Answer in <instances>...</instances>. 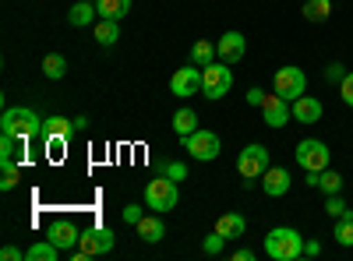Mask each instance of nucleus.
Returning a JSON list of instances; mask_svg holds the SVG:
<instances>
[{
    "label": "nucleus",
    "instance_id": "423d86ee",
    "mask_svg": "<svg viewBox=\"0 0 353 261\" xmlns=\"http://www.w3.org/2000/svg\"><path fill=\"white\" fill-rule=\"evenodd\" d=\"M181 145H184V152H191V159H198V163H212L219 152H223V141H219V134L216 131H194V134H188V138H181Z\"/></svg>",
    "mask_w": 353,
    "mask_h": 261
},
{
    "label": "nucleus",
    "instance_id": "4be33fe9",
    "mask_svg": "<svg viewBox=\"0 0 353 261\" xmlns=\"http://www.w3.org/2000/svg\"><path fill=\"white\" fill-rule=\"evenodd\" d=\"M173 131L181 134V138L194 134V131H198V113L188 109V106H184V109H176V113H173Z\"/></svg>",
    "mask_w": 353,
    "mask_h": 261
},
{
    "label": "nucleus",
    "instance_id": "a211bd4d",
    "mask_svg": "<svg viewBox=\"0 0 353 261\" xmlns=\"http://www.w3.org/2000/svg\"><path fill=\"white\" fill-rule=\"evenodd\" d=\"M99 18V11H96V4H88V0H78V4L68 11V21L74 25V28H85V25H92Z\"/></svg>",
    "mask_w": 353,
    "mask_h": 261
},
{
    "label": "nucleus",
    "instance_id": "4c0bfd02",
    "mask_svg": "<svg viewBox=\"0 0 353 261\" xmlns=\"http://www.w3.org/2000/svg\"><path fill=\"white\" fill-rule=\"evenodd\" d=\"M0 258H4V261H25V254L18 247H4V251H0Z\"/></svg>",
    "mask_w": 353,
    "mask_h": 261
},
{
    "label": "nucleus",
    "instance_id": "2eb2a0df",
    "mask_svg": "<svg viewBox=\"0 0 353 261\" xmlns=\"http://www.w3.org/2000/svg\"><path fill=\"white\" fill-rule=\"evenodd\" d=\"M293 121H301V124H314L321 121V103L314 96H301V99H293Z\"/></svg>",
    "mask_w": 353,
    "mask_h": 261
},
{
    "label": "nucleus",
    "instance_id": "58836bf2",
    "mask_svg": "<svg viewBox=\"0 0 353 261\" xmlns=\"http://www.w3.org/2000/svg\"><path fill=\"white\" fill-rule=\"evenodd\" d=\"M233 261H254V251H251V247H241V251H233Z\"/></svg>",
    "mask_w": 353,
    "mask_h": 261
},
{
    "label": "nucleus",
    "instance_id": "7c9ffc66",
    "mask_svg": "<svg viewBox=\"0 0 353 261\" xmlns=\"http://www.w3.org/2000/svg\"><path fill=\"white\" fill-rule=\"evenodd\" d=\"M18 177H21V173H18L14 159H11V163H4V180H0V187H4V191H11V187L18 184Z\"/></svg>",
    "mask_w": 353,
    "mask_h": 261
},
{
    "label": "nucleus",
    "instance_id": "0eeeda50",
    "mask_svg": "<svg viewBox=\"0 0 353 261\" xmlns=\"http://www.w3.org/2000/svg\"><path fill=\"white\" fill-rule=\"evenodd\" d=\"M297 163L304 166V173H321V169H329L332 152H329V145H325V141L304 138V141L297 145Z\"/></svg>",
    "mask_w": 353,
    "mask_h": 261
},
{
    "label": "nucleus",
    "instance_id": "cd10ccee",
    "mask_svg": "<svg viewBox=\"0 0 353 261\" xmlns=\"http://www.w3.org/2000/svg\"><path fill=\"white\" fill-rule=\"evenodd\" d=\"M318 187L325 191V194H339L343 191V177H339L336 169H321L318 173Z\"/></svg>",
    "mask_w": 353,
    "mask_h": 261
},
{
    "label": "nucleus",
    "instance_id": "6ab92c4d",
    "mask_svg": "<svg viewBox=\"0 0 353 261\" xmlns=\"http://www.w3.org/2000/svg\"><path fill=\"white\" fill-rule=\"evenodd\" d=\"M71 131H74V121H64V117H46L43 127H39L43 141L46 138H71Z\"/></svg>",
    "mask_w": 353,
    "mask_h": 261
},
{
    "label": "nucleus",
    "instance_id": "bb28decb",
    "mask_svg": "<svg viewBox=\"0 0 353 261\" xmlns=\"http://www.w3.org/2000/svg\"><path fill=\"white\" fill-rule=\"evenodd\" d=\"M336 240L343 244V247H353V212L346 209L343 216H339V222H336Z\"/></svg>",
    "mask_w": 353,
    "mask_h": 261
},
{
    "label": "nucleus",
    "instance_id": "b1692460",
    "mask_svg": "<svg viewBox=\"0 0 353 261\" xmlns=\"http://www.w3.org/2000/svg\"><path fill=\"white\" fill-rule=\"evenodd\" d=\"M43 74H46L50 81H61V78L68 74V61H64L61 53H46V56H43Z\"/></svg>",
    "mask_w": 353,
    "mask_h": 261
},
{
    "label": "nucleus",
    "instance_id": "c9c22d12",
    "mask_svg": "<svg viewBox=\"0 0 353 261\" xmlns=\"http://www.w3.org/2000/svg\"><path fill=\"white\" fill-rule=\"evenodd\" d=\"M64 141L68 138H46V152L57 159V156H64Z\"/></svg>",
    "mask_w": 353,
    "mask_h": 261
},
{
    "label": "nucleus",
    "instance_id": "e433bc0d",
    "mask_svg": "<svg viewBox=\"0 0 353 261\" xmlns=\"http://www.w3.org/2000/svg\"><path fill=\"white\" fill-rule=\"evenodd\" d=\"M141 216H145V212H141L138 205H128V209H124V222H128V226H138Z\"/></svg>",
    "mask_w": 353,
    "mask_h": 261
},
{
    "label": "nucleus",
    "instance_id": "4468645a",
    "mask_svg": "<svg viewBox=\"0 0 353 261\" xmlns=\"http://www.w3.org/2000/svg\"><path fill=\"white\" fill-rule=\"evenodd\" d=\"M261 191L269 194V198H283L290 191V173L283 166H276V169L269 166V169L261 173Z\"/></svg>",
    "mask_w": 353,
    "mask_h": 261
},
{
    "label": "nucleus",
    "instance_id": "9b49d317",
    "mask_svg": "<svg viewBox=\"0 0 353 261\" xmlns=\"http://www.w3.org/2000/svg\"><path fill=\"white\" fill-rule=\"evenodd\" d=\"M261 117H265V124H269V127H286V121L293 117L290 99H283L279 92L265 96V103H261Z\"/></svg>",
    "mask_w": 353,
    "mask_h": 261
},
{
    "label": "nucleus",
    "instance_id": "9d476101",
    "mask_svg": "<svg viewBox=\"0 0 353 261\" xmlns=\"http://www.w3.org/2000/svg\"><path fill=\"white\" fill-rule=\"evenodd\" d=\"M170 92H173L176 99L198 96V92H201V67H198V64H188V67H181V71H173Z\"/></svg>",
    "mask_w": 353,
    "mask_h": 261
},
{
    "label": "nucleus",
    "instance_id": "f3484780",
    "mask_svg": "<svg viewBox=\"0 0 353 261\" xmlns=\"http://www.w3.org/2000/svg\"><path fill=\"white\" fill-rule=\"evenodd\" d=\"M216 229H219V233H223L226 240H237V237H244V233H248V219H244L241 212H226V216H219Z\"/></svg>",
    "mask_w": 353,
    "mask_h": 261
},
{
    "label": "nucleus",
    "instance_id": "412c9836",
    "mask_svg": "<svg viewBox=\"0 0 353 261\" xmlns=\"http://www.w3.org/2000/svg\"><path fill=\"white\" fill-rule=\"evenodd\" d=\"M212 61H219L216 43H209V39H198V43L191 46V64H198V67H209Z\"/></svg>",
    "mask_w": 353,
    "mask_h": 261
},
{
    "label": "nucleus",
    "instance_id": "f03ea898",
    "mask_svg": "<svg viewBox=\"0 0 353 261\" xmlns=\"http://www.w3.org/2000/svg\"><path fill=\"white\" fill-rule=\"evenodd\" d=\"M39 127H43L39 113L28 109V106H8L4 117H0V131H4V134H14L21 145L32 138V134H39Z\"/></svg>",
    "mask_w": 353,
    "mask_h": 261
},
{
    "label": "nucleus",
    "instance_id": "ddd939ff",
    "mask_svg": "<svg viewBox=\"0 0 353 261\" xmlns=\"http://www.w3.org/2000/svg\"><path fill=\"white\" fill-rule=\"evenodd\" d=\"M78 237H81V229L74 226V222H50V233H46V240H53L61 251H71V247H78Z\"/></svg>",
    "mask_w": 353,
    "mask_h": 261
},
{
    "label": "nucleus",
    "instance_id": "a878e982",
    "mask_svg": "<svg viewBox=\"0 0 353 261\" xmlns=\"http://www.w3.org/2000/svg\"><path fill=\"white\" fill-rule=\"evenodd\" d=\"M96 39H99L103 46H113L117 39H121V28H117L113 18H99V21H96Z\"/></svg>",
    "mask_w": 353,
    "mask_h": 261
},
{
    "label": "nucleus",
    "instance_id": "72a5a7b5",
    "mask_svg": "<svg viewBox=\"0 0 353 261\" xmlns=\"http://www.w3.org/2000/svg\"><path fill=\"white\" fill-rule=\"evenodd\" d=\"M325 212H329V216H336V219H339V216H343V212H346V201H343V198H339V194H329V201H325Z\"/></svg>",
    "mask_w": 353,
    "mask_h": 261
},
{
    "label": "nucleus",
    "instance_id": "5701e85b",
    "mask_svg": "<svg viewBox=\"0 0 353 261\" xmlns=\"http://www.w3.org/2000/svg\"><path fill=\"white\" fill-rule=\"evenodd\" d=\"M96 11H99V18H113V21H121V18L131 11V0H99Z\"/></svg>",
    "mask_w": 353,
    "mask_h": 261
},
{
    "label": "nucleus",
    "instance_id": "f8f14e48",
    "mask_svg": "<svg viewBox=\"0 0 353 261\" xmlns=\"http://www.w3.org/2000/svg\"><path fill=\"white\" fill-rule=\"evenodd\" d=\"M216 53H219L223 64H241L244 53H248V39H244L241 32H226V36H219Z\"/></svg>",
    "mask_w": 353,
    "mask_h": 261
},
{
    "label": "nucleus",
    "instance_id": "f257e3e1",
    "mask_svg": "<svg viewBox=\"0 0 353 261\" xmlns=\"http://www.w3.org/2000/svg\"><path fill=\"white\" fill-rule=\"evenodd\" d=\"M265 254L276 258V261H297L304 254V237L293 226H276V229H269V237H265Z\"/></svg>",
    "mask_w": 353,
    "mask_h": 261
},
{
    "label": "nucleus",
    "instance_id": "473e14b6",
    "mask_svg": "<svg viewBox=\"0 0 353 261\" xmlns=\"http://www.w3.org/2000/svg\"><path fill=\"white\" fill-rule=\"evenodd\" d=\"M339 96L346 106H353V71H346V78L339 81Z\"/></svg>",
    "mask_w": 353,
    "mask_h": 261
},
{
    "label": "nucleus",
    "instance_id": "7ed1b4c3",
    "mask_svg": "<svg viewBox=\"0 0 353 261\" xmlns=\"http://www.w3.org/2000/svg\"><path fill=\"white\" fill-rule=\"evenodd\" d=\"M176 198H181L176 180H170L166 173H159L156 180L145 184V205H149L152 212H159V216H166L170 209H176Z\"/></svg>",
    "mask_w": 353,
    "mask_h": 261
},
{
    "label": "nucleus",
    "instance_id": "ea45409f",
    "mask_svg": "<svg viewBox=\"0 0 353 261\" xmlns=\"http://www.w3.org/2000/svg\"><path fill=\"white\" fill-rule=\"evenodd\" d=\"M248 103H251V106H261V103H265V92H261V89H251V92H248Z\"/></svg>",
    "mask_w": 353,
    "mask_h": 261
},
{
    "label": "nucleus",
    "instance_id": "c85d7f7f",
    "mask_svg": "<svg viewBox=\"0 0 353 261\" xmlns=\"http://www.w3.org/2000/svg\"><path fill=\"white\" fill-rule=\"evenodd\" d=\"M18 149H21V141L14 134H4V138H0V163H11L18 156Z\"/></svg>",
    "mask_w": 353,
    "mask_h": 261
},
{
    "label": "nucleus",
    "instance_id": "79ce46f5",
    "mask_svg": "<svg viewBox=\"0 0 353 261\" xmlns=\"http://www.w3.org/2000/svg\"><path fill=\"white\" fill-rule=\"evenodd\" d=\"M88 4H99V0H88Z\"/></svg>",
    "mask_w": 353,
    "mask_h": 261
},
{
    "label": "nucleus",
    "instance_id": "39448f33",
    "mask_svg": "<svg viewBox=\"0 0 353 261\" xmlns=\"http://www.w3.org/2000/svg\"><path fill=\"white\" fill-rule=\"evenodd\" d=\"M233 89V71L223 64V61H212L209 67H201V96L205 99H223L226 92Z\"/></svg>",
    "mask_w": 353,
    "mask_h": 261
},
{
    "label": "nucleus",
    "instance_id": "1a4fd4ad",
    "mask_svg": "<svg viewBox=\"0 0 353 261\" xmlns=\"http://www.w3.org/2000/svg\"><path fill=\"white\" fill-rule=\"evenodd\" d=\"M276 92L283 96V99H301L304 92H307V74L301 71V67H279L276 71Z\"/></svg>",
    "mask_w": 353,
    "mask_h": 261
},
{
    "label": "nucleus",
    "instance_id": "dca6fc26",
    "mask_svg": "<svg viewBox=\"0 0 353 261\" xmlns=\"http://www.w3.org/2000/svg\"><path fill=\"white\" fill-rule=\"evenodd\" d=\"M138 229V237L145 240V244H159L163 237H166V226H163V216L156 212V216H141V222L134 226Z\"/></svg>",
    "mask_w": 353,
    "mask_h": 261
},
{
    "label": "nucleus",
    "instance_id": "393cba45",
    "mask_svg": "<svg viewBox=\"0 0 353 261\" xmlns=\"http://www.w3.org/2000/svg\"><path fill=\"white\" fill-rule=\"evenodd\" d=\"M57 254H61V247H57L53 240H39L25 251V261H53Z\"/></svg>",
    "mask_w": 353,
    "mask_h": 261
},
{
    "label": "nucleus",
    "instance_id": "f704fd0d",
    "mask_svg": "<svg viewBox=\"0 0 353 261\" xmlns=\"http://www.w3.org/2000/svg\"><path fill=\"white\" fill-rule=\"evenodd\" d=\"M343 78H346V67H343V64H336V61H332V64H329V67H325V81H336V85H339V81H343Z\"/></svg>",
    "mask_w": 353,
    "mask_h": 261
},
{
    "label": "nucleus",
    "instance_id": "a19ab883",
    "mask_svg": "<svg viewBox=\"0 0 353 261\" xmlns=\"http://www.w3.org/2000/svg\"><path fill=\"white\" fill-rule=\"evenodd\" d=\"M304 254H307V258H318V254H321V244H318V240H307V244H304Z\"/></svg>",
    "mask_w": 353,
    "mask_h": 261
},
{
    "label": "nucleus",
    "instance_id": "aec40b11",
    "mask_svg": "<svg viewBox=\"0 0 353 261\" xmlns=\"http://www.w3.org/2000/svg\"><path fill=\"white\" fill-rule=\"evenodd\" d=\"M332 18V0H304V21H329Z\"/></svg>",
    "mask_w": 353,
    "mask_h": 261
},
{
    "label": "nucleus",
    "instance_id": "6e6552de",
    "mask_svg": "<svg viewBox=\"0 0 353 261\" xmlns=\"http://www.w3.org/2000/svg\"><path fill=\"white\" fill-rule=\"evenodd\" d=\"M265 169H269V149H265V145H248L237 156V173L244 180H258Z\"/></svg>",
    "mask_w": 353,
    "mask_h": 261
},
{
    "label": "nucleus",
    "instance_id": "20e7f679",
    "mask_svg": "<svg viewBox=\"0 0 353 261\" xmlns=\"http://www.w3.org/2000/svg\"><path fill=\"white\" fill-rule=\"evenodd\" d=\"M113 233L106 226H92V229H81L78 237V247H74V261H88V258H99V254H110L113 251Z\"/></svg>",
    "mask_w": 353,
    "mask_h": 261
},
{
    "label": "nucleus",
    "instance_id": "2f4dec72",
    "mask_svg": "<svg viewBox=\"0 0 353 261\" xmlns=\"http://www.w3.org/2000/svg\"><path fill=\"white\" fill-rule=\"evenodd\" d=\"M163 173H166L170 180H184L188 177V166L184 163H163Z\"/></svg>",
    "mask_w": 353,
    "mask_h": 261
},
{
    "label": "nucleus",
    "instance_id": "c756f323",
    "mask_svg": "<svg viewBox=\"0 0 353 261\" xmlns=\"http://www.w3.org/2000/svg\"><path fill=\"white\" fill-rule=\"evenodd\" d=\"M223 247H226V237L219 233V229H212V233L201 240V251L205 254H223Z\"/></svg>",
    "mask_w": 353,
    "mask_h": 261
}]
</instances>
